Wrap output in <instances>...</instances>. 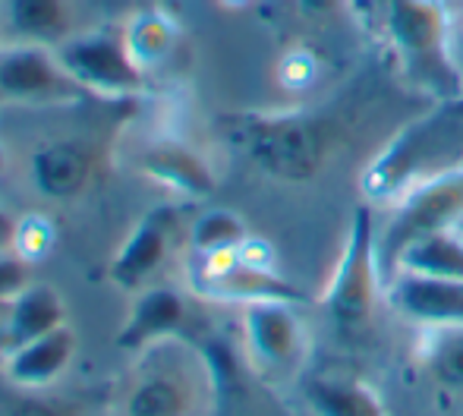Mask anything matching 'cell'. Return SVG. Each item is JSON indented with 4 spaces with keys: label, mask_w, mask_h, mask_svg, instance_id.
<instances>
[{
    "label": "cell",
    "mask_w": 463,
    "mask_h": 416,
    "mask_svg": "<svg viewBox=\"0 0 463 416\" xmlns=\"http://www.w3.org/2000/svg\"><path fill=\"white\" fill-rule=\"evenodd\" d=\"M214 407V363L184 335L136 350L110 398V416H212Z\"/></svg>",
    "instance_id": "obj_1"
},
{
    "label": "cell",
    "mask_w": 463,
    "mask_h": 416,
    "mask_svg": "<svg viewBox=\"0 0 463 416\" xmlns=\"http://www.w3.org/2000/svg\"><path fill=\"white\" fill-rule=\"evenodd\" d=\"M375 23L397 70L435 101L463 99L458 25L445 0H372Z\"/></svg>",
    "instance_id": "obj_2"
},
{
    "label": "cell",
    "mask_w": 463,
    "mask_h": 416,
    "mask_svg": "<svg viewBox=\"0 0 463 416\" xmlns=\"http://www.w3.org/2000/svg\"><path fill=\"white\" fill-rule=\"evenodd\" d=\"M463 167V99L439 101L403 127L366 167L360 190L369 205H394L410 190Z\"/></svg>",
    "instance_id": "obj_3"
},
{
    "label": "cell",
    "mask_w": 463,
    "mask_h": 416,
    "mask_svg": "<svg viewBox=\"0 0 463 416\" xmlns=\"http://www.w3.org/2000/svg\"><path fill=\"white\" fill-rule=\"evenodd\" d=\"M378 297H384V275L378 265V224L372 205L354 208L344 252L335 265L322 307L337 335L356 337L372 325Z\"/></svg>",
    "instance_id": "obj_4"
},
{
    "label": "cell",
    "mask_w": 463,
    "mask_h": 416,
    "mask_svg": "<svg viewBox=\"0 0 463 416\" xmlns=\"http://www.w3.org/2000/svg\"><path fill=\"white\" fill-rule=\"evenodd\" d=\"M463 227V167L429 180L388 205V221L378 227V265L388 281L410 243L439 231Z\"/></svg>",
    "instance_id": "obj_5"
},
{
    "label": "cell",
    "mask_w": 463,
    "mask_h": 416,
    "mask_svg": "<svg viewBox=\"0 0 463 416\" xmlns=\"http://www.w3.org/2000/svg\"><path fill=\"white\" fill-rule=\"evenodd\" d=\"M57 54L89 99H136L148 86V73L136 63L123 29H80L57 44Z\"/></svg>",
    "instance_id": "obj_6"
},
{
    "label": "cell",
    "mask_w": 463,
    "mask_h": 416,
    "mask_svg": "<svg viewBox=\"0 0 463 416\" xmlns=\"http://www.w3.org/2000/svg\"><path fill=\"white\" fill-rule=\"evenodd\" d=\"M240 331H243V350L259 375L271 382H287L303 373L312 350V337L299 318L297 303H246V307H240Z\"/></svg>",
    "instance_id": "obj_7"
},
{
    "label": "cell",
    "mask_w": 463,
    "mask_h": 416,
    "mask_svg": "<svg viewBox=\"0 0 463 416\" xmlns=\"http://www.w3.org/2000/svg\"><path fill=\"white\" fill-rule=\"evenodd\" d=\"M193 290L212 300L256 303V300H290L299 303V290L275 271V259L265 243L246 240L240 250L218 256H195Z\"/></svg>",
    "instance_id": "obj_8"
},
{
    "label": "cell",
    "mask_w": 463,
    "mask_h": 416,
    "mask_svg": "<svg viewBox=\"0 0 463 416\" xmlns=\"http://www.w3.org/2000/svg\"><path fill=\"white\" fill-rule=\"evenodd\" d=\"M237 146L256 167L275 177H309L322 165L325 142L316 129L312 117L275 114V117H250L233 133Z\"/></svg>",
    "instance_id": "obj_9"
},
{
    "label": "cell",
    "mask_w": 463,
    "mask_h": 416,
    "mask_svg": "<svg viewBox=\"0 0 463 416\" xmlns=\"http://www.w3.org/2000/svg\"><path fill=\"white\" fill-rule=\"evenodd\" d=\"M89 99L67 73L57 48L44 44H0V104L54 108Z\"/></svg>",
    "instance_id": "obj_10"
},
{
    "label": "cell",
    "mask_w": 463,
    "mask_h": 416,
    "mask_svg": "<svg viewBox=\"0 0 463 416\" xmlns=\"http://www.w3.org/2000/svg\"><path fill=\"white\" fill-rule=\"evenodd\" d=\"M180 208L177 205H155L146 212L129 237L120 243L117 256L110 259V281L114 288L127 294H139L142 288H152L155 278L165 271V265L174 259V250L180 243Z\"/></svg>",
    "instance_id": "obj_11"
},
{
    "label": "cell",
    "mask_w": 463,
    "mask_h": 416,
    "mask_svg": "<svg viewBox=\"0 0 463 416\" xmlns=\"http://www.w3.org/2000/svg\"><path fill=\"white\" fill-rule=\"evenodd\" d=\"M384 303L420 328H463V278H435L394 271L384 281Z\"/></svg>",
    "instance_id": "obj_12"
},
{
    "label": "cell",
    "mask_w": 463,
    "mask_h": 416,
    "mask_svg": "<svg viewBox=\"0 0 463 416\" xmlns=\"http://www.w3.org/2000/svg\"><path fill=\"white\" fill-rule=\"evenodd\" d=\"M98 174V152L86 139H51L35 148L29 177L38 196L51 203H73L92 186Z\"/></svg>",
    "instance_id": "obj_13"
},
{
    "label": "cell",
    "mask_w": 463,
    "mask_h": 416,
    "mask_svg": "<svg viewBox=\"0 0 463 416\" xmlns=\"http://www.w3.org/2000/svg\"><path fill=\"white\" fill-rule=\"evenodd\" d=\"M76 354H80V335L67 322L38 341L6 354L0 373H4L6 385L25 388V392H44L63 379V373L73 366Z\"/></svg>",
    "instance_id": "obj_14"
},
{
    "label": "cell",
    "mask_w": 463,
    "mask_h": 416,
    "mask_svg": "<svg viewBox=\"0 0 463 416\" xmlns=\"http://www.w3.org/2000/svg\"><path fill=\"white\" fill-rule=\"evenodd\" d=\"M189 322V303L186 294L167 284H152L133 294V307L127 312V322L117 331V347L123 350H142L155 341L184 335Z\"/></svg>",
    "instance_id": "obj_15"
},
{
    "label": "cell",
    "mask_w": 463,
    "mask_h": 416,
    "mask_svg": "<svg viewBox=\"0 0 463 416\" xmlns=\"http://www.w3.org/2000/svg\"><path fill=\"white\" fill-rule=\"evenodd\" d=\"M73 32H80L73 0H0V44L57 48Z\"/></svg>",
    "instance_id": "obj_16"
},
{
    "label": "cell",
    "mask_w": 463,
    "mask_h": 416,
    "mask_svg": "<svg viewBox=\"0 0 463 416\" xmlns=\"http://www.w3.org/2000/svg\"><path fill=\"white\" fill-rule=\"evenodd\" d=\"M142 174L148 180H155L165 190L177 193L186 199H202L214 193V174L208 167V161L202 158L195 148H189L186 142L177 139H165V142H152V146L142 152L139 161Z\"/></svg>",
    "instance_id": "obj_17"
},
{
    "label": "cell",
    "mask_w": 463,
    "mask_h": 416,
    "mask_svg": "<svg viewBox=\"0 0 463 416\" xmlns=\"http://www.w3.org/2000/svg\"><path fill=\"white\" fill-rule=\"evenodd\" d=\"M67 303H63L61 290L51 284L32 281L25 290H19L10 303H6V354L25 347V344L38 341L48 331L67 325Z\"/></svg>",
    "instance_id": "obj_18"
},
{
    "label": "cell",
    "mask_w": 463,
    "mask_h": 416,
    "mask_svg": "<svg viewBox=\"0 0 463 416\" xmlns=\"http://www.w3.org/2000/svg\"><path fill=\"white\" fill-rule=\"evenodd\" d=\"M303 401L312 416H388L366 382L347 375H312L303 385Z\"/></svg>",
    "instance_id": "obj_19"
},
{
    "label": "cell",
    "mask_w": 463,
    "mask_h": 416,
    "mask_svg": "<svg viewBox=\"0 0 463 416\" xmlns=\"http://www.w3.org/2000/svg\"><path fill=\"white\" fill-rule=\"evenodd\" d=\"M394 271H416L435 278H463V227L439 231L410 243L401 252Z\"/></svg>",
    "instance_id": "obj_20"
},
{
    "label": "cell",
    "mask_w": 463,
    "mask_h": 416,
    "mask_svg": "<svg viewBox=\"0 0 463 416\" xmlns=\"http://www.w3.org/2000/svg\"><path fill=\"white\" fill-rule=\"evenodd\" d=\"M123 38H127L129 51H133L136 63L142 70H155L158 63H165L171 57V51L177 48V25L167 13L161 10H139L120 25Z\"/></svg>",
    "instance_id": "obj_21"
},
{
    "label": "cell",
    "mask_w": 463,
    "mask_h": 416,
    "mask_svg": "<svg viewBox=\"0 0 463 416\" xmlns=\"http://www.w3.org/2000/svg\"><path fill=\"white\" fill-rule=\"evenodd\" d=\"M246 240H250V227L231 208H208L195 214L186 231V246L193 250V256H218V252L240 250Z\"/></svg>",
    "instance_id": "obj_22"
},
{
    "label": "cell",
    "mask_w": 463,
    "mask_h": 416,
    "mask_svg": "<svg viewBox=\"0 0 463 416\" xmlns=\"http://www.w3.org/2000/svg\"><path fill=\"white\" fill-rule=\"evenodd\" d=\"M429 373L448 392H463V328L432 331Z\"/></svg>",
    "instance_id": "obj_23"
},
{
    "label": "cell",
    "mask_w": 463,
    "mask_h": 416,
    "mask_svg": "<svg viewBox=\"0 0 463 416\" xmlns=\"http://www.w3.org/2000/svg\"><path fill=\"white\" fill-rule=\"evenodd\" d=\"M13 388V385H10ZM13 398L0 407V416H82L80 407L67 398H54L44 392H25V388H13Z\"/></svg>",
    "instance_id": "obj_24"
},
{
    "label": "cell",
    "mask_w": 463,
    "mask_h": 416,
    "mask_svg": "<svg viewBox=\"0 0 463 416\" xmlns=\"http://www.w3.org/2000/svg\"><path fill=\"white\" fill-rule=\"evenodd\" d=\"M32 284V262L19 250H0V303H10Z\"/></svg>",
    "instance_id": "obj_25"
},
{
    "label": "cell",
    "mask_w": 463,
    "mask_h": 416,
    "mask_svg": "<svg viewBox=\"0 0 463 416\" xmlns=\"http://www.w3.org/2000/svg\"><path fill=\"white\" fill-rule=\"evenodd\" d=\"M309 19H337L350 10V0H293Z\"/></svg>",
    "instance_id": "obj_26"
},
{
    "label": "cell",
    "mask_w": 463,
    "mask_h": 416,
    "mask_svg": "<svg viewBox=\"0 0 463 416\" xmlns=\"http://www.w3.org/2000/svg\"><path fill=\"white\" fill-rule=\"evenodd\" d=\"M16 231H19V218H13L10 212L0 208V250H16Z\"/></svg>",
    "instance_id": "obj_27"
},
{
    "label": "cell",
    "mask_w": 463,
    "mask_h": 416,
    "mask_svg": "<svg viewBox=\"0 0 463 416\" xmlns=\"http://www.w3.org/2000/svg\"><path fill=\"white\" fill-rule=\"evenodd\" d=\"M6 360V303H0V369Z\"/></svg>",
    "instance_id": "obj_28"
},
{
    "label": "cell",
    "mask_w": 463,
    "mask_h": 416,
    "mask_svg": "<svg viewBox=\"0 0 463 416\" xmlns=\"http://www.w3.org/2000/svg\"><path fill=\"white\" fill-rule=\"evenodd\" d=\"M6 171H10V152H6V142L0 139V180L6 177Z\"/></svg>",
    "instance_id": "obj_29"
},
{
    "label": "cell",
    "mask_w": 463,
    "mask_h": 416,
    "mask_svg": "<svg viewBox=\"0 0 463 416\" xmlns=\"http://www.w3.org/2000/svg\"><path fill=\"white\" fill-rule=\"evenodd\" d=\"M458 38H463V0H458Z\"/></svg>",
    "instance_id": "obj_30"
},
{
    "label": "cell",
    "mask_w": 463,
    "mask_h": 416,
    "mask_svg": "<svg viewBox=\"0 0 463 416\" xmlns=\"http://www.w3.org/2000/svg\"><path fill=\"white\" fill-rule=\"evenodd\" d=\"M224 4H231V6H243V4H250V0H224Z\"/></svg>",
    "instance_id": "obj_31"
}]
</instances>
